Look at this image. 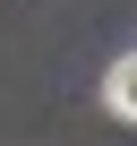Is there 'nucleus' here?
<instances>
[{"instance_id": "obj_1", "label": "nucleus", "mask_w": 137, "mask_h": 146, "mask_svg": "<svg viewBox=\"0 0 137 146\" xmlns=\"http://www.w3.org/2000/svg\"><path fill=\"white\" fill-rule=\"evenodd\" d=\"M103 103H111L120 120H137V52H120V60L103 69Z\"/></svg>"}]
</instances>
